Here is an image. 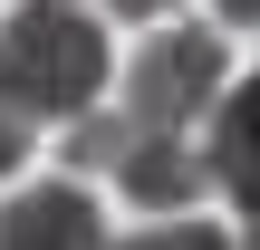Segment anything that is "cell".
Here are the masks:
<instances>
[{"label": "cell", "instance_id": "obj_2", "mask_svg": "<svg viewBox=\"0 0 260 250\" xmlns=\"http://www.w3.org/2000/svg\"><path fill=\"white\" fill-rule=\"evenodd\" d=\"M222 77H232L222 29L174 19V29H164V39H145V58L125 67V116H135V125H193V116H212Z\"/></svg>", "mask_w": 260, "mask_h": 250}, {"label": "cell", "instance_id": "obj_1", "mask_svg": "<svg viewBox=\"0 0 260 250\" xmlns=\"http://www.w3.org/2000/svg\"><path fill=\"white\" fill-rule=\"evenodd\" d=\"M96 96H106V29L77 0H19L0 29V106H19L29 125H68Z\"/></svg>", "mask_w": 260, "mask_h": 250}, {"label": "cell", "instance_id": "obj_4", "mask_svg": "<svg viewBox=\"0 0 260 250\" xmlns=\"http://www.w3.org/2000/svg\"><path fill=\"white\" fill-rule=\"evenodd\" d=\"M87 241H106V222H96V202H87V173L0 202V250H87Z\"/></svg>", "mask_w": 260, "mask_h": 250}, {"label": "cell", "instance_id": "obj_9", "mask_svg": "<svg viewBox=\"0 0 260 250\" xmlns=\"http://www.w3.org/2000/svg\"><path fill=\"white\" fill-rule=\"evenodd\" d=\"M222 19L232 29H260V0H222Z\"/></svg>", "mask_w": 260, "mask_h": 250}, {"label": "cell", "instance_id": "obj_5", "mask_svg": "<svg viewBox=\"0 0 260 250\" xmlns=\"http://www.w3.org/2000/svg\"><path fill=\"white\" fill-rule=\"evenodd\" d=\"M212 183L241 202V222L260 231V77H241V87H222L212 96Z\"/></svg>", "mask_w": 260, "mask_h": 250}, {"label": "cell", "instance_id": "obj_8", "mask_svg": "<svg viewBox=\"0 0 260 250\" xmlns=\"http://www.w3.org/2000/svg\"><path fill=\"white\" fill-rule=\"evenodd\" d=\"M106 10H116V19H164L174 0H106Z\"/></svg>", "mask_w": 260, "mask_h": 250}, {"label": "cell", "instance_id": "obj_7", "mask_svg": "<svg viewBox=\"0 0 260 250\" xmlns=\"http://www.w3.org/2000/svg\"><path fill=\"white\" fill-rule=\"evenodd\" d=\"M19 164H29V116L0 106V173H19Z\"/></svg>", "mask_w": 260, "mask_h": 250}, {"label": "cell", "instance_id": "obj_6", "mask_svg": "<svg viewBox=\"0 0 260 250\" xmlns=\"http://www.w3.org/2000/svg\"><path fill=\"white\" fill-rule=\"evenodd\" d=\"M125 135H135V116L77 106V116H68V145H58V154H68V173H106V164L125 154Z\"/></svg>", "mask_w": 260, "mask_h": 250}, {"label": "cell", "instance_id": "obj_3", "mask_svg": "<svg viewBox=\"0 0 260 250\" xmlns=\"http://www.w3.org/2000/svg\"><path fill=\"white\" fill-rule=\"evenodd\" d=\"M106 173H116V183H125V202H135V212H154V222H164V212H193V202H203V183H212V164L183 145V125H135V135H125V154H116Z\"/></svg>", "mask_w": 260, "mask_h": 250}]
</instances>
